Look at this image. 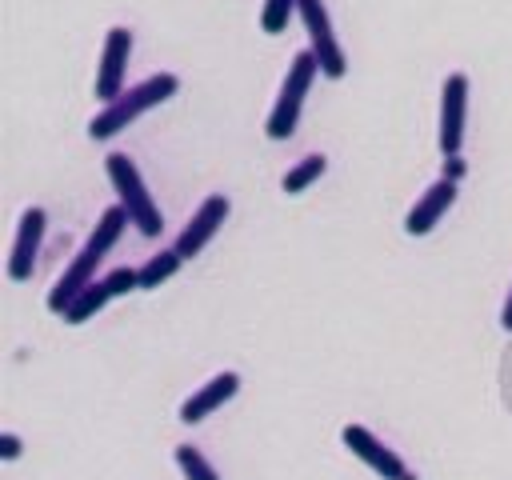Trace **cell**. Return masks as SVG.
Returning a JSON list of instances; mask_svg holds the SVG:
<instances>
[{
	"mask_svg": "<svg viewBox=\"0 0 512 480\" xmlns=\"http://www.w3.org/2000/svg\"><path fill=\"white\" fill-rule=\"evenodd\" d=\"M128 224H132V220H128V212H124L120 204H112V208H104V212H100V220H96V228L88 232L84 248L72 256V264L60 272V280H56V284H52V292H48V308H52L56 316L76 300V292H84V288L92 284L96 264L112 252V244L120 240V232H124Z\"/></svg>",
	"mask_w": 512,
	"mask_h": 480,
	"instance_id": "1",
	"label": "cell"
},
{
	"mask_svg": "<svg viewBox=\"0 0 512 480\" xmlns=\"http://www.w3.org/2000/svg\"><path fill=\"white\" fill-rule=\"evenodd\" d=\"M176 88H180L176 72H156V76H148V80H140V84L124 88L116 100H108V104L88 120V136H92V140H112V136H116V132H124L132 120H140L148 108H156V104L172 100V96H176Z\"/></svg>",
	"mask_w": 512,
	"mask_h": 480,
	"instance_id": "2",
	"label": "cell"
},
{
	"mask_svg": "<svg viewBox=\"0 0 512 480\" xmlns=\"http://www.w3.org/2000/svg\"><path fill=\"white\" fill-rule=\"evenodd\" d=\"M104 172H108V180H112V188H116V196H120V208H124L128 220L140 228V236H160L164 216H160V204L152 200V192H148V184H144L136 160H132L128 152H108Z\"/></svg>",
	"mask_w": 512,
	"mask_h": 480,
	"instance_id": "3",
	"label": "cell"
},
{
	"mask_svg": "<svg viewBox=\"0 0 512 480\" xmlns=\"http://www.w3.org/2000/svg\"><path fill=\"white\" fill-rule=\"evenodd\" d=\"M320 76V64L312 56V48H300L284 72V84H280V96L268 112V124H264V136L268 140H288L300 124V108H304V96L312 88V80Z\"/></svg>",
	"mask_w": 512,
	"mask_h": 480,
	"instance_id": "4",
	"label": "cell"
},
{
	"mask_svg": "<svg viewBox=\"0 0 512 480\" xmlns=\"http://www.w3.org/2000/svg\"><path fill=\"white\" fill-rule=\"evenodd\" d=\"M296 12H300V20H304L308 48H312V56H316V64H320V76L340 80V76L348 72V56H344V48H340V40H336V32H332V20H328L324 0H296Z\"/></svg>",
	"mask_w": 512,
	"mask_h": 480,
	"instance_id": "5",
	"label": "cell"
},
{
	"mask_svg": "<svg viewBox=\"0 0 512 480\" xmlns=\"http://www.w3.org/2000/svg\"><path fill=\"white\" fill-rule=\"evenodd\" d=\"M340 440H344V448H348L356 460H364L376 476H384V480H416V472H412L380 436H372L364 424H344V428H340Z\"/></svg>",
	"mask_w": 512,
	"mask_h": 480,
	"instance_id": "6",
	"label": "cell"
},
{
	"mask_svg": "<svg viewBox=\"0 0 512 480\" xmlns=\"http://www.w3.org/2000/svg\"><path fill=\"white\" fill-rule=\"evenodd\" d=\"M464 120H468V76L448 72L440 88V152L444 156H460Z\"/></svg>",
	"mask_w": 512,
	"mask_h": 480,
	"instance_id": "7",
	"label": "cell"
},
{
	"mask_svg": "<svg viewBox=\"0 0 512 480\" xmlns=\"http://www.w3.org/2000/svg\"><path fill=\"white\" fill-rule=\"evenodd\" d=\"M228 212H232V204H228V196H224V192L204 196V200H200V208L192 212V220L184 224V232L176 236V244H172V248H176L184 260L200 256V252L208 248V240L220 232V224L228 220Z\"/></svg>",
	"mask_w": 512,
	"mask_h": 480,
	"instance_id": "8",
	"label": "cell"
},
{
	"mask_svg": "<svg viewBox=\"0 0 512 480\" xmlns=\"http://www.w3.org/2000/svg\"><path fill=\"white\" fill-rule=\"evenodd\" d=\"M132 56V32L124 24H112L100 48V64H96V96L108 104L124 92V68Z\"/></svg>",
	"mask_w": 512,
	"mask_h": 480,
	"instance_id": "9",
	"label": "cell"
},
{
	"mask_svg": "<svg viewBox=\"0 0 512 480\" xmlns=\"http://www.w3.org/2000/svg\"><path fill=\"white\" fill-rule=\"evenodd\" d=\"M44 228H48V212L40 204H28L20 212V224H16V240H12V256H8V276L12 280H28L32 268H36V256H40V244H44Z\"/></svg>",
	"mask_w": 512,
	"mask_h": 480,
	"instance_id": "10",
	"label": "cell"
},
{
	"mask_svg": "<svg viewBox=\"0 0 512 480\" xmlns=\"http://www.w3.org/2000/svg\"><path fill=\"white\" fill-rule=\"evenodd\" d=\"M452 204H456V180H448V176L432 180V184L420 192V200L408 208V216H404V232H408V236H428Z\"/></svg>",
	"mask_w": 512,
	"mask_h": 480,
	"instance_id": "11",
	"label": "cell"
},
{
	"mask_svg": "<svg viewBox=\"0 0 512 480\" xmlns=\"http://www.w3.org/2000/svg\"><path fill=\"white\" fill-rule=\"evenodd\" d=\"M240 392V376L236 372H216L208 384H200L184 404H180V420L184 424H200L204 416H212L224 400H232Z\"/></svg>",
	"mask_w": 512,
	"mask_h": 480,
	"instance_id": "12",
	"label": "cell"
},
{
	"mask_svg": "<svg viewBox=\"0 0 512 480\" xmlns=\"http://www.w3.org/2000/svg\"><path fill=\"white\" fill-rule=\"evenodd\" d=\"M108 300H112L108 284H104V280H92L84 292H76V300H72V304H68L60 316H64V324H84V320H92V316H96V312H100Z\"/></svg>",
	"mask_w": 512,
	"mask_h": 480,
	"instance_id": "13",
	"label": "cell"
},
{
	"mask_svg": "<svg viewBox=\"0 0 512 480\" xmlns=\"http://www.w3.org/2000/svg\"><path fill=\"white\" fill-rule=\"evenodd\" d=\"M324 168H328V156H324V152H308L304 160H296V164L284 172V192H288V196H300L304 188H312V184L324 176Z\"/></svg>",
	"mask_w": 512,
	"mask_h": 480,
	"instance_id": "14",
	"label": "cell"
},
{
	"mask_svg": "<svg viewBox=\"0 0 512 480\" xmlns=\"http://www.w3.org/2000/svg\"><path fill=\"white\" fill-rule=\"evenodd\" d=\"M180 264H184V256H180L176 248H164V252L148 256V260L140 264V288H160L164 280H172V276L180 272Z\"/></svg>",
	"mask_w": 512,
	"mask_h": 480,
	"instance_id": "15",
	"label": "cell"
},
{
	"mask_svg": "<svg viewBox=\"0 0 512 480\" xmlns=\"http://www.w3.org/2000/svg\"><path fill=\"white\" fill-rule=\"evenodd\" d=\"M176 464H180L184 480H220V472L208 464V456L196 444H176Z\"/></svg>",
	"mask_w": 512,
	"mask_h": 480,
	"instance_id": "16",
	"label": "cell"
},
{
	"mask_svg": "<svg viewBox=\"0 0 512 480\" xmlns=\"http://www.w3.org/2000/svg\"><path fill=\"white\" fill-rule=\"evenodd\" d=\"M292 12H296V0H264V8H260V28H264L268 36H276V32L288 24Z\"/></svg>",
	"mask_w": 512,
	"mask_h": 480,
	"instance_id": "17",
	"label": "cell"
},
{
	"mask_svg": "<svg viewBox=\"0 0 512 480\" xmlns=\"http://www.w3.org/2000/svg\"><path fill=\"white\" fill-rule=\"evenodd\" d=\"M104 284H108V292L112 296H128V292H136L140 288V268H112L108 276H104Z\"/></svg>",
	"mask_w": 512,
	"mask_h": 480,
	"instance_id": "18",
	"label": "cell"
},
{
	"mask_svg": "<svg viewBox=\"0 0 512 480\" xmlns=\"http://www.w3.org/2000/svg\"><path fill=\"white\" fill-rule=\"evenodd\" d=\"M20 452H24L20 436H16V432H4V436H0V460H16Z\"/></svg>",
	"mask_w": 512,
	"mask_h": 480,
	"instance_id": "19",
	"label": "cell"
},
{
	"mask_svg": "<svg viewBox=\"0 0 512 480\" xmlns=\"http://www.w3.org/2000/svg\"><path fill=\"white\" fill-rule=\"evenodd\" d=\"M444 176H448V180H460V176H464L460 156H444Z\"/></svg>",
	"mask_w": 512,
	"mask_h": 480,
	"instance_id": "20",
	"label": "cell"
},
{
	"mask_svg": "<svg viewBox=\"0 0 512 480\" xmlns=\"http://www.w3.org/2000/svg\"><path fill=\"white\" fill-rule=\"evenodd\" d=\"M500 324L512 332V288H508V296H504V308H500Z\"/></svg>",
	"mask_w": 512,
	"mask_h": 480,
	"instance_id": "21",
	"label": "cell"
}]
</instances>
